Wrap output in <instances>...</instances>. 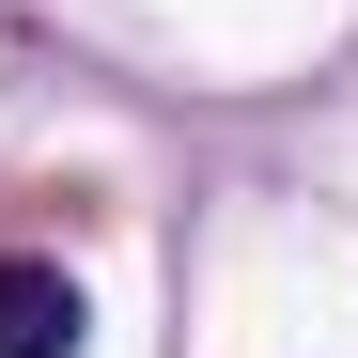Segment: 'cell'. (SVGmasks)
Returning <instances> with one entry per match:
<instances>
[{
  "label": "cell",
  "instance_id": "obj_1",
  "mask_svg": "<svg viewBox=\"0 0 358 358\" xmlns=\"http://www.w3.org/2000/svg\"><path fill=\"white\" fill-rule=\"evenodd\" d=\"M94 312H78V280L63 265H31V250H0V358H78Z\"/></svg>",
  "mask_w": 358,
  "mask_h": 358
}]
</instances>
